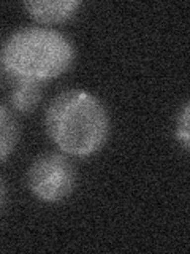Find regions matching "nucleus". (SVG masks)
<instances>
[{
    "label": "nucleus",
    "mask_w": 190,
    "mask_h": 254,
    "mask_svg": "<svg viewBox=\"0 0 190 254\" xmlns=\"http://www.w3.org/2000/svg\"><path fill=\"white\" fill-rule=\"evenodd\" d=\"M46 132L63 154L89 157L105 145L109 118L92 94L68 89L55 95L46 110Z\"/></svg>",
    "instance_id": "f257e3e1"
},
{
    "label": "nucleus",
    "mask_w": 190,
    "mask_h": 254,
    "mask_svg": "<svg viewBox=\"0 0 190 254\" xmlns=\"http://www.w3.org/2000/svg\"><path fill=\"white\" fill-rule=\"evenodd\" d=\"M75 61V48L57 30L26 27L6 40L2 64L14 81L46 83L59 78Z\"/></svg>",
    "instance_id": "f03ea898"
},
{
    "label": "nucleus",
    "mask_w": 190,
    "mask_h": 254,
    "mask_svg": "<svg viewBox=\"0 0 190 254\" xmlns=\"http://www.w3.org/2000/svg\"><path fill=\"white\" fill-rule=\"evenodd\" d=\"M27 186L40 200L60 202L73 192L76 186L75 165L62 153L38 156L27 172Z\"/></svg>",
    "instance_id": "7ed1b4c3"
},
{
    "label": "nucleus",
    "mask_w": 190,
    "mask_h": 254,
    "mask_svg": "<svg viewBox=\"0 0 190 254\" xmlns=\"http://www.w3.org/2000/svg\"><path fill=\"white\" fill-rule=\"evenodd\" d=\"M81 2H51V0H35V2H26L24 8L29 16L40 24H59L71 19L78 13Z\"/></svg>",
    "instance_id": "20e7f679"
},
{
    "label": "nucleus",
    "mask_w": 190,
    "mask_h": 254,
    "mask_svg": "<svg viewBox=\"0 0 190 254\" xmlns=\"http://www.w3.org/2000/svg\"><path fill=\"white\" fill-rule=\"evenodd\" d=\"M43 97V89L40 83L34 81H14L10 92V103L16 111L30 113Z\"/></svg>",
    "instance_id": "39448f33"
},
{
    "label": "nucleus",
    "mask_w": 190,
    "mask_h": 254,
    "mask_svg": "<svg viewBox=\"0 0 190 254\" xmlns=\"http://www.w3.org/2000/svg\"><path fill=\"white\" fill-rule=\"evenodd\" d=\"M19 138V126L14 115L6 107L0 105V161L10 156Z\"/></svg>",
    "instance_id": "423d86ee"
},
{
    "label": "nucleus",
    "mask_w": 190,
    "mask_h": 254,
    "mask_svg": "<svg viewBox=\"0 0 190 254\" xmlns=\"http://www.w3.org/2000/svg\"><path fill=\"white\" fill-rule=\"evenodd\" d=\"M178 140L182 143L186 151H189L190 148V135H189V103L184 105V111H182L181 116V124L178 129Z\"/></svg>",
    "instance_id": "0eeeda50"
},
{
    "label": "nucleus",
    "mask_w": 190,
    "mask_h": 254,
    "mask_svg": "<svg viewBox=\"0 0 190 254\" xmlns=\"http://www.w3.org/2000/svg\"><path fill=\"white\" fill-rule=\"evenodd\" d=\"M5 198H6V188H5L3 180L0 178V210L3 208V205H5Z\"/></svg>",
    "instance_id": "6e6552de"
}]
</instances>
